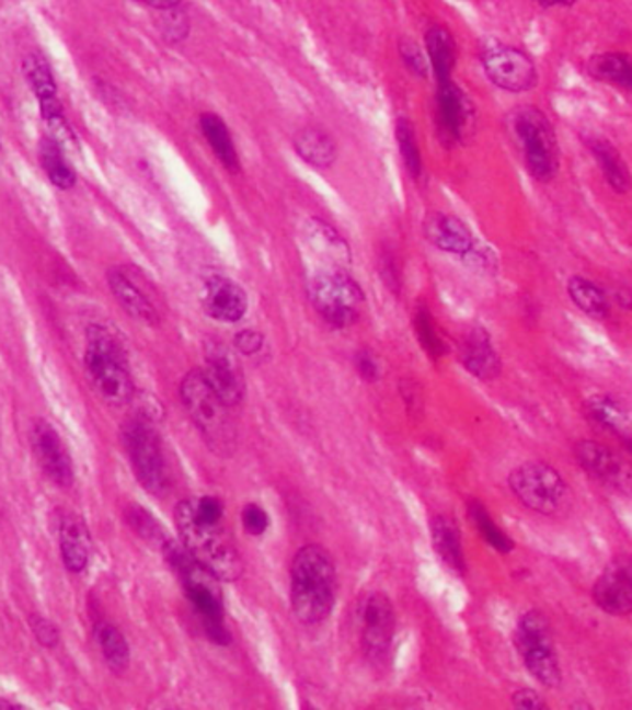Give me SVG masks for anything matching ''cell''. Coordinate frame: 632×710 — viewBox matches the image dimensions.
<instances>
[{"label": "cell", "instance_id": "obj_1", "mask_svg": "<svg viewBox=\"0 0 632 710\" xmlns=\"http://www.w3.org/2000/svg\"><path fill=\"white\" fill-rule=\"evenodd\" d=\"M337 598V569L320 546H303L290 564V604L303 623H320Z\"/></svg>", "mask_w": 632, "mask_h": 710}, {"label": "cell", "instance_id": "obj_2", "mask_svg": "<svg viewBox=\"0 0 632 710\" xmlns=\"http://www.w3.org/2000/svg\"><path fill=\"white\" fill-rule=\"evenodd\" d=\"M174 522L185 550L219 580L235 581L243 574V559L222 522H207L196 515L193 500H182Z\"/></svg>", "mask_w": 632, "mask_h": 710}, {"label": "cell", "instance_id": "obj_3", "mask_svg": "<svg viewBox=\"0 0 632 710\" xmlns=\"http://www.w3.org/2000/svg\"><path fill=\"white\" fill-rule=\"evenodd\" d=\"M83 368L102 402L112 408H123L131 402L136 385L130 363L123 344L104 325L91 324L85 332Z\"/></svg>", "mask_w": 632, "mask_h": 710}, {"label": "cell", "instance_id": "obj_4", "mask_svg": "<svg viewBox=\"0 0 632 710\" xmlns=\"http://www.w3.org/2000/svg\"><path fill=\"white\" fill-rule=\"evenodd\" d=\"M166 562L184 586L185 596L193 609L200 615L206 634L217 644L230 642V631L226 629L225 599L220 591L219 577L196 561L185 546L166 539L161 546Z\"/></svg>", "mask_w": 632, "mask_h": 710}, {"label": "cell", "instance_id": "obj_5", "mask_svg": "<svg viewBox=\"0 0 632 710\" xmlns=\"http://www.w3.org/2000/svg\"><path fill=\"white\" fill-rule=\"evenodd\" d=\"M180 397L209 448L219 456H230L235 446V427L228 413L230 405H226L214 387L207 383L202 368L185 374L180 385Z\"/></svg>", "mask_w": 632, "mask_h": 710}, {"label": "cell", "instance_id": "obj_6", "mask_svg": "<svg viewBox=\"0 0 632 710\" xmlns=\"http://www.w3.org/2000/svg\"><path fill=\"white\" fill-rule=\"evenodd\" d=\"M131 470L142 489L152 496H163L169 486L165 456L160 433L145 414L130 416L120 432Z\"/></svg>", "mask_w": 632, "mask_h": 710}, {"label": "cell", "instance_id": "obj_7", "mask_svg": "<svg viewBox=\"0 0 632 710\" xmlns=\"http://www.w3.org/2000/svg\"><path fill=\"white\" fill-rule=\"evenodd\" d=\"M516 650L520 651L527 672L544 687L561 685L562 672L556 659L550 620L540 610L521 616L515 633Z\"/></svg>", "mask_w": 632, "mask_h": 710}, {"label": "cell", "instance_id": "obj_8", "mask_svg": "<svg viewBox=\"0 0 632 710\" xmlns=\"http://www.w3.org/2000/svg\"><path fill=\"white\" fill-rule=\"evenodd\" d=\"M309 296L322 319L337 328L354 324L365 302V295L357 282L337 266L322 271L309 282Z\"/></svg>", "mask_w": 632, "mask_h": 710}, {"label": "cell", "instance_id": "obj_9", "mask_svg": "<svg viewBox=\"0 0 632 710\" xmlns=\"http://www.w3.org/2000/svg\"><path fill=\"white\" fill-rule=\"evenodd\" d=\"M516 137L526 156L527 171L538 182H550L559 171V142L550 118L535 107L516 113Z\"/></svg>", "mask_w": 632, "mask_h": 710}, {"label": "cell", "instance_id": "obj_10", "mask_svg": "<svg viewBox=\"0 0 632 710\" xmlns=\"http://www.w3.org/2000/svg\"><path fill=\"white\" fill-rule=\"evenodd\" d=\"M508 485L527 509L540 515H556L566 505L567 485L548 462H524L513 470Z\"/></svg>", "mask_w": 632, "mask_h": 710}, {"label": "cell", "instance_id": "obj_11", "mask_svg": "<svg viewBox=\"0 0 632 710\" xmlns=\"http://www.w3.org/2000/svg\"><path fill=\"white\" fill-rule=\"evenodd\" d=\"M24 77L36 95L39 113L53 134L54 139L64 145H77L74 134L67 125L64 106L58 99V83L54 80L53 69L42 54H28L23 61Z\"/></svg>", "mask_w": 632, "mask_h": 710}, {"label": "cell", "instance_id": "obj_12", "mask_svg": "<svg viewBox=\"0 0 632 710\" xmlns=\"http://www.w3.org/2000/svg\"><path fill=\"white\" fill-rule=\"evenodd\" d=\"M30 448L37 467L53 485L71 489L77 480L71 451L61 433L47 419H34L30 426Z\"/></svg>", "mask_w": 632, "mask_h": 710}, {"label": "cell", "instance_id": "obj_13", "mask_svg": "<svg viewBox=\"0 0 632 710\" xmlns=\"http://www.w3.org/2000/svg\"><path fill=\"white\" fill-rule=\"evenodd\" d=\"M394 629L397 616L390 599L381 592H374L365 599L360 610V639L365 653L372 663H383L389 657Z\"/></svg>", "mask_w": 632, "mask_h": 710}, {"label": "cell", "instance_id": "obj_14", "mask_svg": "<svg viewBox=\"0 0 632 710\" xmlns=\"http://www.w3.org/2000/svg\"><path fill=\"white\" fill-rule=\"evenodd\" d=\"M483 67L497 88L521 93L537 83V69L531 58L518 48L492 45L483 53Z\"/></svg>", "mask_w": 632, "mask_h": 710}, {"label": "cell", "instance_id": "obj_15", "mask_svg": "<svg viewBox=\"0 0 632 710\" xmlns=\"http://www.w3.org/2000/svg\"><path fill=\"white\" fill-rule=\"evenodd\" d=\"M591 596L607 615H632V556L625 553L612 559L597 577Z\"/></svg>", "mask_w": 632, "mask_h": 710}, {"label": "cell", "instance_id": "obj_16", "mask_svg": "<svg viewBox=\"0 0 632 710\" xmlns=\"http://www.w3.org/2000/svg\"><path fill=\"white\" fill-rule=\"evenodd\" d=\"M141 282V274L130 266H113L107 271V285L118 306L142 324L158 325L160 311Z\"/></svg>", "mask_w": 632, "mask_h": 710}, {"label": "cell", "instance_id": "obj_17", "mask_svg": "<svg viewBox=\"0 0 632 710\" xmlns=\"http://www.w3.org/2000/svg\"><path fill=\"white\" fill-rule=\"evenodd\" d=\"M207 383L214 387L226 405H237L244 398V376L235 357L225 344L211 341L206 346V367L202 368Z\"/></svg>", "mask_w": 632, "mask_h": 710}, {"label": "cell", "instance_id": "obj_18", "mask_svg": "<svg viewBox=\"0 0 632 710\" xmlns=\"http://www.w3.org/2000/svg\"><path fill=\"white\" fill-rule=\"evenodd\" d=\"M575 457L585 472L601 485L614 491L632 489V470L616 456L614 451L605 448L604 444L594 440H581L575 446Z\"/></svg>", "mask_w": 632, "mask_h": 710}, {"label": "cell", "instance_id": "obj_19", "mask_svg": "<svg viewBox=\"0 0 632 710\" xmlns=\"http://www.w3.org/2000/svg\"><path fill=\"white\" fill-rule=\"evenodd\" d=\"M58 545L67 572L72 575L83 574L91 561V535L82 516L72 511H59Z\"/></svg>", "mask_w": 632, "mask_h": 710}, {"label": "cell", "instance_id": "obj_20", "mask_svg": "<svg viewBox=\"0 0 632 710\" xmlns=\"http://www.w3.org/2000/svg\"><path fill=\"white\" fill-rule=\"evenodd\" d=\"M472 118V106L467 95L451 78L438 82L437 125L440 136L448 142L459 141Z\"/></svg>", "mask_w": 632, "mask_h": 710}, {"label": "cell", "instance_id": "obj_21", "mask_svg": "<svg viewBox=\"0 0 632 710\" xmlns=\"http://www.w3.org/2000/svg\"><path fill=\"white\" fill-rule=\"evenodd\" d=\"M204 309L220 322H239L249 309V296L233 279L214 276L204 289Z\"/></svg>", "mask_w": 632, "mask_h": 710}, {"label": "cell", "instance_id": "obj_22", "mask_svg": "<svg viewBox=\"0 0 632 710\" xmlns=\"http://www.w3.org/2000/svg\"><path fill=\"white\" fill-rule=\"evenodd\" d=\"M461 359L468 373L485 381L497 378V374L502 373V362L492 346L491 335L483 328H473L472 332H468L462 341Z\"/></svg>", "mask_w": 632, "mask_h": 710}, {"label": "cell", "instance_id": "obj_23", "mask_svg": "<svg viewBox=\"0 0 632 710\" xmlns=\"http://www.w3.org/2000/svg\"><path fill=\"white\" fill-rule=\"evenodd\" d=\"M427 239L449 254L464 255L472 252L473 236L468 226L453 215L433 214L424 226Z\"/></svg>", "mask_w": 632, "mask_h": 710}, {"label": "cell", "instance_id": "obj_24", "mask_svg": "<svg viewBox=\"0 0 632 710\" xmlns=\"http://www.w3.org/2000/svg\"><path fill=\"white\" fill-rule=\"evenodd\" d=\"M303 241L313 254L333 265H344L349 261V247L341 233L324 220L309 219L303 225Z\"/></svg>", "mask_w": 632, "mask_h": 710}, {"label": "cell", "instance_id": "obj_25", "mask_svg": "<svg viewBox=\"0 0 632 710\" xmlns=\"http://www.w3.org/2000/svg\"><path fill=\"white\" fill-rule=\"evenodd\" d=\"M93 634L101 650L102 657L115 674H123L130 666V644L125 633L110 620H96Z\"/></svg>", "mask_w": 632, "mask_h": 710}, {"label": "cell", "instance_id": "obj_26", "mask_svg": "<svg viewBox=\"0 0 632 710\" xmlns=\"http://www.w3.org/2000/svg\"><path fill=\"white\" fill-rule=\"evenodd\" d=\"M295 148L302 160L319 169L333 165V161L337 158V145L333 141V137L314 126L303 128L296 134Z\"/></svg>", "mask_w": 632, "mask_h": 710}, {"label": "cell", "instance_id": "obj_27", "mask_svg": "<svg viewBox=\"0 0 632 710\" xmlns=\"http://www.w3.org/2000/svg\"><path fill=\"white\" fill-rule=\"evenodd\" d=\"M432 540L433 548L449 569L464 572L461 532L456 522L448 516H435L432 520Z\"/></svg>", "mask_w": 632, "mask_h": 710}, {"label": "cell", "instance_id": "obj_28", "mask_svg": "<svg viewBox=\"0 0 632 710\" xmlns=\"http://www.w3.org/2000/svg\"><path fill=\"white\" fill-rule=\"evenodd\" d=\"M39 161L50 184L61 191H69L77 185V171L66 158L64 148L54 137H45L39 142Z\"/></svg>", "mask_w": 632, "mask_h": 710}, {"label": "cell", "instance_id": "obj_29", "mask_svg": "<svg viewBox=\"0 0 632 710\" xmlns=\"http://www.w3.org/2000/svg\"><path fill=\"white\" fill-rule=\"evenodd\" d=\"M591 154L596 158L597 165L604 171L607 182H609L612 190L618 193H627L631 190V172L627 169L625 161L621 158L620 152L616 150L612 142L607 139H590L588 141Z\"/></svg>", "mask_w": 632, "mask_h": 710}, {"label": "cell", "instance_id": "obj_30", "mask_svg": "<svg viewBox=\"0 0 632 710\" xmlns=\"http://www.w3.org/2000/svg\"><path fill=\"white\" fill-rule=\"evenodd\" d=\"M426 50L429 64H432L437 82H444L451 78L453 67H456L457 47L456 39L449 34L448 30L435 26L427 30Z\"/></svg>", "mask_w": 632, "mask_h": 710}, {"label": "cell", "instance_id": "obj_31", "mask_svg": "<svg viewBox=\"0 0 632 710\" xmlns=\"http://www.w3.org/2000/svg\"><path fill=\"white\" fill-rule=\"evenodd\" d=\"M200 128L204 131L209 147L214 148L215 154L222 161L228 171H239V154H237L235 142L231 139L230 130L225 121L215 113H204L200 117Z\"/></svg>", "mask_w": 632, "mask_h": 710}, {"label": "cell", "instance_id": "obj_32", "mask_svg": "<svg viewBox=\"0 0 632 710\" xmlns=\"http://www.w3.org/2000/svg\"><path fill=\"white\" fill-rule=\"evenodd\" d=\"M585 409L591 421L605 427L607 432L618 433L621 437L627 433H631L629 432L631 416H629L621 403L616 402L614 398L604 397V394L588 398Z\"/></svg>", "mask_w": 632, "mask_h": 710}, {"label": "cell", "instance_id": "obj_33", "mask_svg": "<svg viewBox=\"0 0 632 710\" xmlns=\"http://www.w3.org/2000/svg\"><path fill=\"white\" fill-rule=\"evenodd\" d=\"M567 293H570V298L574 300L575 306L591 319L605 320L609 317V298L605 295L604 289L597 287L596 284L575 276L567 284Z\"/></svg>", "mask_w": 632, "mask_h": 710}, {"label": "cell", "instance_id": "obj_34", "mask_svg": "<svg viewBox=\"0 0 632 710\" xmlns=\"http://www.w3.org/2000/svg\"><path fill=\"white\" fill-rule=\"evenodd\" d=\"M591 77L632 91V58L625 54L607 53L594 56L588 64Z\"/></svg>", "mask_w": 632, "mask_h": 710}, {"label": "cell", "instance_id": "obj_35", "mask_svg": "<svg viewBox=\"0 0 632 710\" xmlns=\"http://www.w3.org/2000/svg\"><path fill=\"white\" fill-rule=\"evenodd\" d=\"M470 518H472L473 526L478 527L481 537L499 553H508L515 548V542L508 539L507 532L503 531L502 527L497 526L496 522L492 520L489 511L479 502L470 503Z\"/></svg>", "mask_w": 632, "mask_h": 710}, {"label": "cell", "instance_id": "obj_36", "mask_svg": "<svg viewBox=\"0 0 632 710\" xmlns=\"http://www.w3.org/2000/svg\"><path fill=\"white\" fill-rule=\"evenodd\" d=\"M398 147L402 154L403 163L407 167L409 174L413 178H420L422 174V154H420L418 141L416 134L407 118H400L397 125Z\"/></svg>", "mask_w": 632, "mask_h": 710}, {"label": "cell", "instance_id": "obj_37", "mask_svg": "<svg viewBox=\"0 0 632 710\" xmlns=\"http://www.w3.org/2000/svg\"><path fill=\"white\" fill-rule=\"evenodd\" d=\"M125 518L130 524L131 529L150 542H161L165 545L166 537L163 535V527L158 524L154 516L150 515L147 509H142L139 505H130L126 509Z\"/></svg>", "mask_w": 632, "mask_h": 710}, {"label": "cell", "instance_id": "obj_38", "mask_svg": "<svg viewBox=\"0 0 632 710\" xmlns=\"http://www.w3.org/2000/svg\"><path fill=\"white\" fill-rule=\"evenodd\" d=\"M26 621H28L30 631L34 634V639L37 640V644L45 648V650L54 651L61 644V631L56 626V621L50 620L48 616L32 610L26 616Z\"/></svg>", "mask_w": 632, "mask_h": 710}, {"label": "cell", "instance_id": "obj_39", "mask_svg": "<svg viewBox=\"0 0 632 710\" xmlns=\"http://www.w3.org/2000/svg\"><path fill=\"white\" fill-rule=\"evenodd\" d=\"M414 330L418 335V341L427 354L432 355L433 359H437L444 354V344L438 337L437 328L433 322L432 314L426 308H418L416 317H414Z\"/></svg>", "mask_w": 632, "mask_h": 710}, {"label": "cell", "instance_id": "obj_40", "mask_svg": "<svg viewBox=\"0 0 632 710\" xmlns=\"http://www.w3.org/2000/svg\"><path fill=\"white\" fill-rule=\"evenodd\" d=\"M241 522H243L244 529L252 537H261L265 535L266 529L271 526L266 511L261 507L260 503H249L241 513Z\"/></svg>", "mask_w": 632, "mask_h": 710}, {"label": "cell", "instance_id": "obj_41", "mask_svg": "<svg viewBox=\"0 0 632 710\" xmlns=\"http://www.w3.org/2000/svg\"><path fill=\"white\" fill-rule=\"evenodd\" d=\"M196 515L207 522H222L225 518V503L219 497L202 496L193 500Z\"/></svg>", "mask_w": 632, "mask_h": 710}, {"label": "cell", "instance_id": "obj_42", "mask_svg": "<svg viewBox=\"0 0 632 710\" xmlns=\"http://www.w3.org/2000/svg\"><path fill=\"white\" fill-rule=\"evenodd\" d=\"M402 58L407 64L411 71L416 72L418 77H426L427 75V59L424 54L420 53L414 42L402 43Z\"/></svg>", "mask_w": 632, "mask_h": 710}, {"label": "cell", "instance_id": "obj_43", "mask_svg": "<svg viewBox=\"0 0 632 710\" xmlns=\"http://www.w3.org/2000/svg\"><path fill=\"white\" fill-rule=\"evenodd\" d=\"M265 344V339L261 333L254 332V330H244V332L237 333L235 335V346L241 354L244 355H255L257 352H261Z\"/></svg>", "mask_w": 632, "mask_h": 710}, {"label": "cell", "instance_id": "obj_44", "mask_svg": "<svg viewBox=\"0 0 632 710\" xmlns=\"http://www.w3.org/2000/svg\"><path fill=\"white\" fill-rule=\"evenodd\" d=\"M513 705L518 707V709L527 710H542L548 707L544 699L540 698L531 688H524V690L515 692V696H513Z\"/></svg>", "mask_w": 632, "mask_h": 710}, {"label": "cell", "instance_id": "obj_45", "mask_svg": "<svg viewBox=\"0 0 632 710\" xmlns=\"http://www.w3.org/2000/svg\"><path fill=\"white\" fill-rule=\"evenodd\" d=\"M355 368L367 381H376L379 378L378 362L368 352H359L355 355Z\"/></svg>", "mask_w": 632, "mask_h": 710}, {"label": "cell", "instance_id": "obj_46", "mask_svg": "<svg viewBox=\"0 0 632 710\" xmlns=\"http://www.w3.org/2000/svg\"><path fill=\"white\" fill-rule=\"evenodd\" d=\"M137 2H142V4L156 8V10H163V12H166V10H174V8L182 4V0H137Z\"/></svg>", "mask_w": 632, "mask_h": 710}, {"label": "cell", "instance_id": "obj_47", "mask_svg": "<svg viewBox=\"0 0 632 710\" xmlns=\"http://www.w3.org/2000/svg\"><path fill=\"white\" fill-rule=\"evenodd\" d=\"M544 7H567L572 4L574 0H540Z\"/></svg>", "mask_w": 632, "mask_h": 710}, {"label": "cell", "instance_id": "obj_48", "mask_svg": "<svg viewBox=\"0 0 632 710\" xmlns=\"http://www.w3.org/2000/svg\"><path fill=\"white\" fill-rule=\"evenodd\" d=\"M23 705L15 703L12 699H0V709H21Z\"/></svg>", "mask_w": 632, "mask_h": 710}, {"label": "cell", "instance_id": "obj_49", "mask_svg": "<svg viewBox=\"0 0 632 710\" xmlns=\"http://www.w3.org/2000/svg\"><path fill=\"white\" fill-rule=\"evenodd\" d=\"M623 444H625L627 450L631 451L632 454V433H627V435H623Z\"/></svg>", "mask_w": 632, "mask_h": 710}]
</instances>
